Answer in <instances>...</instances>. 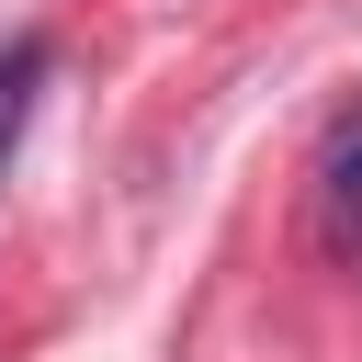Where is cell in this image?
Instances as JSON below:
<instances>
[{"label": "cell", "instance_id": "6da1fadb", "mask_svg": "<svg viewBox=\"0 0 362 362\" xmlns=\"http://www.w3.org/2000/svg\"><path fill=\"white\" fill-rule=\"evenodd\" d=\"M317 238H328V260L339 272H362V102L328 124V147H317Z\"/></svg>", "mask_w": 362, "mask_h": 362}]
</instances>
